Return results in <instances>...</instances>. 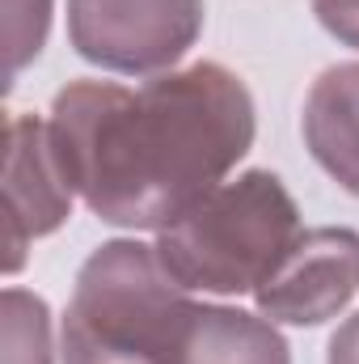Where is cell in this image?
<instances>
[{
    "label": "cell",
    "mask_w": 359,
    "mask_h": 364,
    "mask_svg": "<svg viewBox=\"0 0 359 364\" xmlns=\"http://www.w3.org/2000/svg\"><path fill=\"white\" fill-rule=\"evenodd\" d=\"M51 153L72 195L123 229H165L254 144L250 90L220 64L144 81H72L51 106Z\"/></svg>",
    "instance_id": "6da1fadb"
},
{
    "label": "cell",
    "mask_w": 359,
    "mask_h": 364,
    "mask_svg": "<svg viewBox=\"0 0 359 364\" xmlns=\"http://www.w3.org/2000/svg\"><path fill=\"white\" fill-rule=\"evenodd\" d=\"M186 292L157 246H97L64 314V364H178L199 309Z\"/></svg>",
    "instance_id": "7a4b0ae2"
},
{
    "label": "cell",
    "mask_w": 359,
    "mask_h": 364,
    "mask_svg": "<svg viewBox=\"0 0 359 364\" xmlns=\"http://www.w3.org/2000/svg\"><path fill=\"white\" fill-rule=\"evenodd\" d=\"M296 237L300 212L287 186L267 170H250L233 182H220L174 225H165L157 255L186 288L237 296L254 292Z\"/></svg>",
    "instance_id": "3957f363"
},
{
    "label": "cell",
    "mask_w": 359,
    "mask_h": 364,
    "mask_svg": "<svg viewBox=\"0 0 359 364\" xmlns=\"http://www.w3.org/2000/svg\"><path fill=\"white\" fill-rule=\"evenodd\" d=\"M203 30V0H68L72 47L110 73L174 68Z\"/></svg>",
    "instance_id": "277c9868"
},
{
    "label": "cell",
    "mask_w": 359,
    "mask_h": 364,
    "mask_svg": "<svg viewBox=\"0 0 359 364\" xmlns=\"http://www.w3.org/2000/svg\"><path fill=\"white\" fill-rule=\"evenodd\" d=\"M359 288V233L309 229L292 242L279 267L254 288L258 309L270 322L317 326L347 309Z\"/></svg>",
    "instance_id": "5b68a950"
},
{
    "label": "cell",
    "mask_w": 359,
    "mask_h": 364,
    "mask_svg": "<svg viewBox=\"0 0 359 364\" xmlns=\"http://www.w3.org/2000/svg\"><path fill=\"white\" fill-rule=\"evenodd\" d=\"M4 144V272L13 275L34 237H47L68 220L72 186L55 166L43 119L13 114Z\"/></svg>",
    "instance_id": "8992f818"
},
{
    "label": "cell",
    "mask_w": 359,
    "mask_h": 364,
    "mask_svg": "<svg viewBox=\"0 0 359 364\" xmlns=\"http://www.w3.org/2000/svg\"><path fill=\"white\" fill-rule=\"evenodd\" d=\"M304 144L343 191L359 195V64L326 68L304 102Z\"/></svg>",
    "instance_id": "52a82bcc"
},
{
    "label": "cell",
    "mask_w": 359,
    "mask_h": 364,
    "mask_svg": "<svg viewBox=\"0 0 359 364\" xmlns=\"http://www.w3.org/2000/svg\"><path fill=\"white\" fill-rule=\"evenodd\" d=\"M178 364H292V356L270 318L224 305H199Z\"/></svg>",
    "instance_id": "ba28073f"
},
{
    "label": "cell",
    "mask_w": 359,
    "mask_h": 364,
    "mask_svg": "<svg viewBox=\"0 0 359 364\" xmlns=\"http://www.w3.org/2000/svg\"><path fill=\"white\" fill-rule=\"evenodd\" d=\"M0 314V364H51V314L43 296L4 288Z\"/></svg>",
    "instance_id": "9c48e42d"
},
{
    "label": "cell",
    "mask_w": 359,
    "mask_h": 364,
    "mask_svg": "<svg viewBox=\"0 0 359 364\" xmlns=\"http://www.w3.org/2000/svg\"><path fill=\"white\" fill-rule=\"evenodd\" d=\"M51 26V0H4V55L9 81L43 51Z\"/></svg>",
    "instance_id": "30bf717a"
},
{
    "label": "cell",
    "mask_w": 359,
    "mask_h": 364,
    "mask_svg": "<svg viewBox=\"0 0 359 364\" xmlns=\"http://www.w3.org/2000/svg\"><path fill=\"white\" fill-rule=\"evenodd\" d=\"M317 21L347 47L359 51V0H313Z\"/></svg>",
    "instance_id": "8fae6325"
},
{
    "label": "cell",
    "mask_w": 359,
    "mask_h": 364,
    "mask_svg": "<svg viewBox=\"0 0 359 364\" xmlns=\"http://www.w3.org/2000/svg\"><path fill=\"white\" fill-rule=\"evenodd\" d=\"M326 364H359V314L334 331V339H330V360Z\"/></svg>",
    "instance_id": "7c38bea8"
}]
</instances>
